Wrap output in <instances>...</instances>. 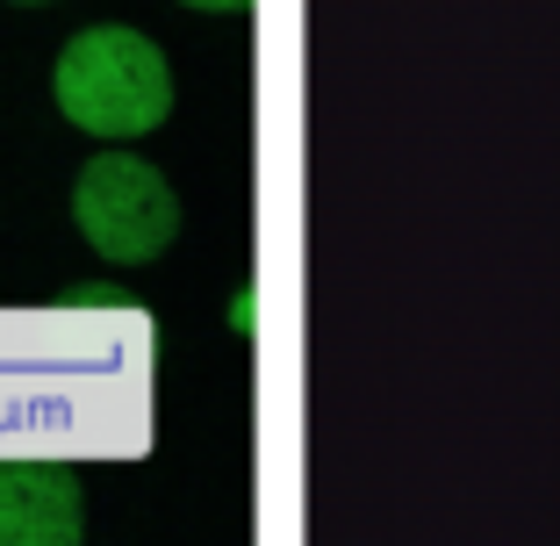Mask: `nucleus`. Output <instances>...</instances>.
Segmentation results:
<instances>
[{
  "instance_id": "20e7f679",
  "label": "nucleus",
  "mask_w": 560,
  "mask_h": 546,
  "mask_svg": "<svg viewBox=\"0 0 560 546\" xmlns=\"http://www.w3.org/2000/svg\"><path fill=\"white\" fill-rule=\"evenodd\" d=\"M180 8H201V15H245L252 0H180Z\"/></svg>"
},
{
  "instance_id": "f257e3e1",
  "label": "nucleus",
  "mask_w": 560,
  "mask_h": 546,
  "mask_svg": "<svg viewBox=\"0 0 560 546\" xmlns=\"http://www.w3.org/2000/svg\"><path fill=\"white\" fill-rule=\"evenodd\" d=\"M50 94L66 108L72 130L86 137H151L165 116H173V72H165V50L151 44L144 30H80L66 50H58V72H50Z\"/></svg>"
},
{
  "instance_id": "f03ea898",
  "label": "nucleus",
  "mask_w": 560,
  "mask_h": 546,
  "mask_svg": "<svg viewBox=\"0 0 560 546\" xmlns=\"http://www.w3.org/2000/svg\"><path fill=\"white\" fill-rule=\"evenodd\" d=\"M72 223L108 266H144L180 237V195L165 187L159 166L130 151H101L72 181Z\"/></svg>"
},
{
  "instance_id": "39448f33",
  "label": "nucleus",
  "mask_w": 560,
  "mask_h": 546,
  "mask_svg": "<svg viewBox=\"0 0 560 546\" xmlns=\"http://www.w3.org/2000/svg\"><path fill=\"white\" fill-rule=\"evenodd\" d=\"M22 8H30V0H22Z\"/></svg>"
},
{
  "instance_id": "7ed1b4c3",
  "label": "nucleus",
  "mask_w": 560,
  "mask_h": 546,
  "mask_svg": "<svg viewBox=\"0 0 560 546\" xmlns=\"http://www.w3.org/2000/svg\"><path fill=\"white\" fill-rule=\"evenodd\" d=\"M86 532V497L50 461H0V546H72Z\"/></svg>"
}]
</instances>
